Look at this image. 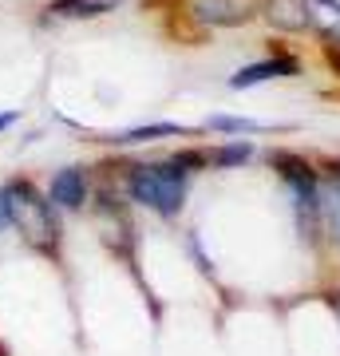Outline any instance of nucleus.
Segmentation results:
<instances>
[{"instance_id":"nucleus-12","label":"nucleus","mask_w":340,"mask_h":356,"mask_svg":"<svg viewBox=\"0 0 340 356\" xmlns=\"http://www.w3.org/2000/svg\"><path fill=\"white\" fill-rule=\"evenodd\" d=\"M13 226V198H8V186L0 191V229Z\"/></svg>"},{"instance_id":"nucleus-8","label":"nucleus","mask_w":340,"mask_h":356,"mask_svg":"<svg viewBox=\"0 0 340 356\" xmlns=\"http://www.w3.org/2000/svg\"><path fill=\"white\" fill-rule=\"evenodd\" d=\"M186 127H178V123H151V127H135V131H123V135H115L111 143H151V139H163V135H182Z\"/></svg>"},{"instance_id":"nucleus-5","label":"nucleus","mask_w":340,"mask_h":356,"mask_svg":"<svg viewBox=\"0 0 340 356\" xmlns=\"http://www.w3.org/2000/svg\"><path fill=\"white\" fill-rule=\"evenodd\" d=\"M194 13L210 24H241L250 16V8H245V0H198Z\"/></svg>"},{"instance_id":"nucleus-6","label":"nucleus","mask_w":340,"mask_h":356,"mask_svg":"<svg viewBox=\"0 0 340 356\" xmlns=\"http://www.w3.org/2000/svg\"><path fill=\"white\" fill-rule=\"evenodd\" d=\"M277 76H297V64H293V60H265V64L241 67L238 76L229 79V88H253V83H261V79H277Z\"/></svg>"},{"instance_id":"nucleus-13","label":"nucleus","mask_w":340,"mask_h":356,"mask_svg":"<svg viewBox=\"0 0 340 356\" xmlns=\"http://www.w3.org/2000/svg\"><path fill=\"white\" fill-rule=\"evenodd\" d=\"M16 119H20V115H16V111H0V131H4V127H13Z\"/></svg>"},{"instance_id":"nucleus-11","label":"nucleus","mask_w":340,"mask_h":356,"mask_svg":"<svg viewBox=\"0 0 340 356\" xmlns=\"http://www.w3.org/2000/svg\"><path fill=\"white\" fill-rule=\"evenodd\" d=\"M328 214H332V229L340 238V178H332V198H328Z\"/></svg>"},{"instance_id":"nucleus-2","label":"nucleus","mask_w":340,"mask_h":356,"mask_svg":"<svg viewBox=\"0 0 340 356\" xmlns=\"http://www.w3.org/2000/svg\"><path fill=\"white\" fill-rule=\"evenodd\" d=\"M8 198H13V222L20 226V234H24L32 245H44V250H51V242H56V222H51V206L40 198L28 182H13L8 186Z\"/></svg>"},{"instance_id":"nucleus-7","label":"nucleus","mask_w":340,"mask_h":356,"mask_svg":"<svg viewBox=\"0 0 340 356\" xmlns=\"http://www.w3.org/2000/svg\"><path fill=\"white\" fill-rule=\"evenodd\" d=\"M119 4H123V0H56L48 13L79 20V16H103V13H111V8H119Z\"/></svg>"},{"instance_id":"nucleus-3","label":"nucleus","mask_w":340,"mask_h":356,"mask_svg":"<svg viewBox=\"0 0 340 356\" xmlns=\"http://www.w3.org/2000/svg\"><path fill=\"white\" fill-rule=\"evenodd\" d=\"M48 202L63 206V210H79V206L88 202V175L79 166H63L60 175L51 178Z\"/></svg>"},{"instance_id":"nucleus-10","label":"nucleus","mask_w":340,"mask_h":356,"mask_svg":"<svg viewBox=\"0 0 340 356\" xmlns=\"http://www.w3.org/2000/svg\"><path fill=\"white\" fill-rule=\"evenodd\" d=\"M241 159H250V143H229L222 151H214V163L229 166V163H241Z\"/></svg>"},{"instance_id":"nucleus-4","label":"nucleus","mask_w":340,"mask_h":356,"mask_svg":"<svg viewBox=\"0 0 340 356\" xmlns=\"http://www.w3.org/2000/svg\"><path fill=\"white\" fill-rule=\"evenodd\" d=\"M265 20L285 32H301L313 24V13H309V0H265Z\"/></svg>"},{"instance_id":"nucleus-1","label":"nucleus","mask_w":340,"mask_h":356,"mask_svg":"<svg viewBox=\"0 0 340 356\" xmlns=\"http://www.w3.org/2000/svg\"><path fill=\"white\" fill-rule=\"evenodd\" d=\"M131 198L143 206H151L159 214H178L182 198H186V170L178 163H151V166H135L127 178Z\"/></svg>"},{"instance_id":"nucleus-9","label":"nucleus","mask_w":340,"mask_h":356,"mask_svg":"<svg viewBox=\"0 0 340 356\" xmlns=\"http://www.w3.org/2000/svg\"><path fill=\"white\" fill-rule=\"evenodd\" d=\"M206 127H214V131H257V123H253V119H234V115H214Z\"/></svg>"}]
</instances>
